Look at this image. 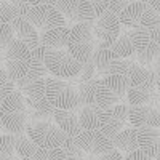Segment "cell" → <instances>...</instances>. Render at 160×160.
I'll use <instances>...</instances> for the list:
<instances>
[{
  "instance_id": "obj_36",
  "label": "cell",
  "mask_w": 160,
  "mask_h": 160,
  "mask_svg": "<svg viewBox=\"0 0 160 160\" xmlns=\"http://www.w3.org/2000/svg\"><path fill=\"white\" fill-rule=\"evenodd\" d=\"M123 158H125V160H152L154 157H152L148 151H144V149L139 148V149H136V151L127 154Z\"/></svg>"
},
{
  "instance_id": "obj_6",
  "label": "cell",
  "mask_w": 160,
  "mask_h": 160,
  "mask_svg": "<svg viewBox=\"0 0 160 160\" xmlns=\"http://www.w3.org/2000/svg\"><path fill=\"white\" fill-rule=\"evenodd\" d=\"M26 133L38 148H47V149L62 148L66 141L69 139V135H66L58 125H53L47 120H37V122L28 123Z\"/></svg>"
},
{
  "instance_id": "obj_19",
  "label": "cell",
  "mask_w": 160,
  "mask_h": 160,
  "mask_svg": "<svg viewBox=\"0 0 160 160\" xmlns=\"http://www.w3.org/2000/svg\"><path fill=\"white\" fill-rule=\"evenodd\" d=\"M53 118H55L56 125L72 138H75L80 131H82V125H80V120H78V115L74 112V111H69V109H55L53 112Z\"/></svg>"
},
{
  "instance_id": "obj_34",
  "label": "cell",
  "mask_w": 160,
  "mask_h": 160,
  "mask_svg": "<svg viewBox=\"0 0 160 160\" xmlns=\"http://www.w3.org/2000/svg\"><path fill=\"white\" fill-rule=\"evenodd\" d=\"M8 2L13 7V10H15L16 18H26V16H28V11L31 8L28 0H8Z\"/></svg>"
},
{
  "instance_id": "obj_8",
  "label": "cell",
  "mask_w": 160,
  "mask_h": 160,
  "mask_svg": "<svg viewBox=\"0 0 160 160\" xmlns=\"http://www.w3.org/2000/svg\"><path fill=\"white\" fill-rule=\"evenodd\" d=\"M26 19H28L38 32L66 26V19L62 16V13L55 5H34V7L29 8Z\"/></svg>"
},
{
  "instance_id": "obj_20",
  "label": "cell",
  "mask_w": 160,
  "mask_h": 160,
  "mask_svg": "<svg viewBox=\"0 0 160 160\" xmlns=\"http://www.w3.org/2000/svg\"><path fill=\"white\" fill-rule=\"evenodd\" d=\"M149 8V3H144V2H139V0H133L130 5H127L122 13L118 15V21L122 26H125L127 29L130 28H136L141 22V18L146 13V10Z\"/></svg>"
},
{
  "instance_id": "obj_18",
  "label": "cell",
  "mask_w": 160,
  "mask_h": 160,
  "mask_svg": "<svg viewBox=\"0 0 160 160\" xmlns=\"http://www.w3.org/2000/svg\"><path fill=\"white\" fill-rule=\"evenodd\" d=\"M69 35H71V26H61V28H55V29L43 31L38 34L40 45H43L45 48H51V50L68 48Z\"/></svg>"
},
{
  "instance_id": "obj_26",
  "label": "cell",
  "mask_w": 160,
  "mask_h": 160,
  "mask_svg": "<svg viewBox=\"0 0 160 160\" xmlns=\"http://www.w3.org/2000/svg\"><path fill=\"white\" fill-rule=\"evenodd\" d=\"M38 146L28 136V133H16L15 135V151L19 158L34 160Z\"/></svg>"
},
{
  "instance_id": "obj_44",
  "label": "cell",
  "mask_w": 160,
  "mask_h": 160,
  "mask_svg": "<svg viewBox=\"0 0 160 160\" xmlns=\"http://www.w3.org/2000/svg\"><path fill=\"white\" fill-rule=\"evenodd\" d=\"M155 87H157V96H155V99L160 102V80L157 78V83H155Z\"/></svg>"
},
{
  "instance_id": "obj_28",
  "label": "cell",
  "mask_w": 160,
  "mask_h": 160,
  "mask_svg": "<svg viewBox=\"0 0 160 160\" xmlns=\"http://www.w3.org/2000/svg\"><path fill=\"white\" fill-rule=\"evenodd\" d=\"M96 83H98V78H91V80H87V82H82L77 85V91L80 96V106L96 102Z\"/></svg>"
},
{
  "instance_id": "obj_45",
  "label": "cell",
  "mask_w": 160,
  "mask_h": 160,
  "mask_svg": "<svg viewBox=\"0 0 160 160\" xmlns=\"http://www.w3.org/2000/svg\"><path fill=\"white\" fill-rule=\"evenodd\" d=\"M139 2H144V3H149L151 0H139Z\"/></svg>"
},
{
  "instance_id": "obj_11",
  "label": "cell",
  "mask_w": 160,
  "mask_h": 160,
  "mask_svg": "<svg viewBox=\"0 0 160 160\" xmlns=\"http://www.w3.org/2000/svg\"><path fill=\"white\" fill-rule=\"evenodd\" d=\"M120 32H122V24L118 21V16L109 10L98 16L93 24V34L98 42H115Z\"/></svg>"
},
{
  "instance_id": "obj_16",
  "label": "cell",
  "mask_w": 160,
  "mask_h": 160,
  "mask_svg": "<svg viewBox=\"0 0 160 160\" xmlns=\"http://www.w3.org/2000/svg\"><path fill=\"white\" fill-rule=\"evenodd\" d=\"M157 77L148 80L141 85H135L130 87L127 91V99L130 106H141V104H151L152 101H155L157 96Z\"/></svg>"
},
{
  "instance_id": "obj_38",
  "label": "cell",
  "mask_w": 160,
  "mask_h": 160,
  "mask_svg": "<svg viewBox=\"0 0 160 160\" xmlns=\"http://www.w3.org/2000/svg\"><path fill=\"white\" fill-rule=\"evenodd\" d=\"M95 160H125V158H123L122 152L114 148V149L104 152V154H101V155H95Z\"/></svg>"
},
{
  "instance_id": "obj_41",
  "label": "cell",
  "mask_w": 160,
  "mask_h": 160,
  "mask_svg": "<svg viewBox=\"0 0 160 160\" xmlns=\"http://www.w3.org/2000/svg\"><path fill=\"white\" fill-rule=\"evenodd\" d=\"M8 80H10V77H8V72H7V69L3 68V64H0V85L7 83Z\"/></svg>"
},
{
  "instance_id": "obj_27",
  "label": "cell",
  "mask_w": 160,
  "mask_h": 160,
  "mask_svg": "<svg viewBox=\"0 0 160 160\" xmlns=\"http://www.w3.org/2000/svg\"><path fill=\"white\" fill-rule=\"evenodd\" d=\"M158 55H160V45L157 42H154V40H151L144 48H141L139 51L135 53V59H136L138 64L142 66V68L152 69V66H154Z\"/></svg>"
},
{
  "instance_id": "obj_4",
  "label": "cell",
  "mask_w": 160,
  "mask_h": 160,
  "mask_svg": "<svg viewBox=\"0 0 160 160\" xmlns=\"http://www.w3.org/2000/svg\"><path fill=\"white\" fill-rule=\"evenodd\" d=\"M47 98L55 109L75 111L80 106V96L77 87L72 82H66L64 78L47 77Z\"/></svg>"
},
{
  "instance_id": "obj_29",
  "label": "cell",
  "mask_w": 160,
  "mask_h": 160,
  "mask_svg": "<svg viewBox=\"0 0 160 160\" xmlns=\"http://www.w3.org/2000/svg\"><path fill=\"white\" fill-rule=\"evenodd\" d=\"M15 154V135L11 133L0 135V160H13Z\"/></svg>"
},
{
  "instance_id": "obj_24",
  "label": "cell",
  "mask_w": 160,
  "mask_h": 160,
  "mask_svg": "<svg viewBox=\"0 0 160 160\" xmlns=\"http://www.w3.org/2000/svg\"><path fill=\"white\" fill-rule=\"evenodd\" d=\"M130 80V87H135V85H141L148 80L154 78L155 74L152 69L148 68H142L141 64L135 62V61H130L128 59V66H127V74H125Z\"/></svg>"
},
{
  "instance_id": "obj_37",
  "label": "cell",
  "mask_w": 160,
  "mask_h": 160,
  "mask_svg": "<svg viewBox=\"0 0 160 160\" xmlns=\"http://www.w3.org/2000/svg\"><path fill=\"white\" fill-rule=\"evenodd\" d=\"M90 5L93 7V10H95V15L96 18L101 16L104 11H108L109 8V0H88Z\"/></svg>"
},
{
  "instance_id": "obj_46",
  "label": "cell",
  "mask_w": 160,
  "mask_h": 160,
  "mask_svg": "<svg viewBox=\"0 0 160 160\" xmlns=\"http://www.w3.org/2000/svg\"><path fill=\"white\" fill-rule=\"evenodd\" d=\"M2 128H3V127H2V123H0V130H2Z\"/></svg>"
},
{
  "instance_id": "obj_2",
  "label": "cell",
  "mask_w": 160,
  "mask_h": 160,
  "mask_svg": "<svg viewBox=\"0 0 160 160\" xmlns=\"http://www.w3.org/2000/svg\"><path fill=\"white\" fill-rule=\"evenodd\" d=\"M130 88V80L127 75H108L98 78L96 83V104L102 109H109L115 104L123 102L127 91Z\"/></svg>"
},
{
  "instance_id": "obj_30",
  "label": "cell",
  "mask_w": 160,
  "mask_h": 160,
  "mask_svg": "<svg viewBox=\"0 0 160 160\" xmlns=\"http://www.w3.org/2000/svg\"><path fill=\"white\" fill-rule=\"evenodd\" d=\"M34 160H68V154L62 148H38Z\"/></svg>"
},
{
  "instance_id": "obj_7",
  "label": "cell",
  "mask_w": 160,
  "mask_h": 160,
  "mask_svg": "<svg viewBox=\"0 0 160 160\" xmlns=\"http://www.w3.org/2000/svg\"><path fill=\"white\" fill-rule=\"evenodd\" d=\"M45 64L50 74L58 78H72L82 69V62L77 61L69 53V50H64V48L61 50L47 48Z\"/></svg>"
},
{
  "instance_id": "obj_15",
  "label": "cell",
  "mask_w": 160,
  "mask_h": 160,
  "mask_svg": "<svg viewBox=\"0 0 160 160\" xmlns=\"http://www.w3.org/2000/svg\"><path fill=\"white\" fill-rule=\"evenodd\" d=\"M78 120L83 130H101L106 118V109L99 104H82L78 106Z\"/></svg>"
},
{
  "instance_id": "obj_33",
  "label": "cell",
  "mask_w": 160,
  "mask_h": 160,
  "mask_svg": "<svg viewBox=\"0 0 160 160\" xmlns=\"http://www.w3.org/2000/svg\"><path fill=\"white\" fill-rule=\"evenodd\" d=\"M16 18V13L7 0H0V22H11Z\"/></svg>"
},
{
  "instance_id": "obj_5",
  "label": "cell",
  "mask_w": 160,
  "mask_h": 160,
  "mask_svg": "<svg viewBox=\"0 0 160 160\" xmlns=\"http://www.w3.org/2000/svg\"><path fill=\"white\" fill-rule=\"evenodd\" d=\"M0 64H3V68L7 69L10 80H13V82L16 83L18 80H21L29 71L31 50L22 42H19L18 38H15L8 45V48L5 50V55H3Z\"/></svg>"
},
{
  "instance_id": "obj_10",
  "label": "cell",
  "mask_w": 160,
  "mask_h": 160,
  "mask_svg": "<svg viewBox=\"0 0 160 160\" xmlns=\"http://www.w3.org/2000/svg\"><path fill=\"white\" fill-rule=\"evenodd\" d=\"M74 139L88 155H101L114 149L112 139L106 136L101 130H82Z\"/></svg>"
},
{
  "instance_id": "obj_22",
  "label": "cell",
  "mask_w": 160,
  "mask_h": 160,
  "mask_svg": "<svg viewBox=\"0 0 160 160\" xmlns=\"http://www.w3.org/2000/svg\"><path fill=\"white\" fill-rule=\"evenodd\" d=\"M114 148L118 149L123 154H130L133 151L139 149V141H138V128L131 127V128H125L122 131H118L117 135L112 138Z\"/></svg>"
},
{
  "instance_id": "obj_25",
  "label": "cell",
  "mask_w": 160,
  "mask_h": 160,
  "mask_svg": "<svg viewBox=\"0 0 160 160\" xmlns=\"http://www.w3.org/2000/svg\"><path fill=\"white\" fill-rule=\"evenodd\" d=\"M139 26H142L146 29V32L149 34L151 40H154V42H157L160 45V15L155 10H152L151 7L146 10V13L141 18Z\"/></svg>"
},
{
  "instance_id": "obj_32",
  "label": "cell",
  "mask_w": 160,
  "mask_h": 160,
  "mask_svg": "<svg viewBox=\"0 0 160 160\" xmlns=\"http://www.w3.org/2000/svg\"><path fill=\"white\" fill-rule=\"evenodd\" d=\"M95 72H96V68H95V64H93V61L83 62L80 72L75 77L71 78V82L78 85V83H82V82H87V80H91V78H95Z\"/></svg>"
},
{
  "instance_id": "obj_14",
  "label": "cell",
  "mask_w": 160,
  "mask_h": 160,
  "mask_svg": "<svg viewBox=\"0 0 160 160\" xmlns=\"http://www.w3.org/2000/svg\"><path fill=\"white\" fill-rule=\"evenodd\" d=\"M16 88L22 93L26 99H42L47 96V77L28 71V74L16 82Z\"/></svg>"
},
{
  "instance_id": "obj_47",
  "label": "cell",
  "mask_w": 160,
  "mask_h": 160,
  "mask_svg": "<svg viewBox=\"0 0 160 160\" xmlns=\"http://www.w3.org/2000/svg\"><path fill=\"white\" fill-rule=\"evenodd\" d=\"M21 160H29V158H21Z\"/></svg>"
},
{
  "instance_id": "obj_35",
  "label": "cell",
  "mask_w": 160,
  "mask_h": 160,
  "mask_svg": "<svg viewBox=\"0 0 160 160\" xmlns=\"http://www.w3.org/2000/svg\"><path fill=\"white\" fill-rule=\"evenodd\" d=\"M133 2V0H109V11L111 13H114V15H120L122 13V10L127 7V5H130Z\"/></svg>"
},
{
  "instance_id": "obj_23",
  "label": "cell",
  "mask_w": 160,
  "mask_h": 160,
  "mask_svg": "<svg viewBox=\"0 0 160 160\" xmlns=\"http://www.w3.org/2000/svg\"><path fill=\"white\" fill-rule=\"evenodd\" d=\"M112 51H114V55L117 58H122V59L133 56L138 51L136 43H135V40H133V37L130 35L128 29L125 32H120L117 40L112 43Z\"/></svg>"
},
{
  "instance_id": "obj_43",
  "label": "cell",
  "mask_w": 160,
  "mask_h": 160,
  "mask_svg": "<svg viewBox=\"0 0 160 160\" xmlns=\"http://www.w3.org/2000/svg\"><path fill=\"white\" fill-rule=\"evenodd\" d=\"M149 7H151L152 10H155L158 15H160V0H151V2H149Z\"/></svg>"
},
{
  "instance_id": "obj_17",
  "label": "cell",
  "mask_w": 160,
  "mask_h": 160,
  "mask_svg": "<svg viewBox=\"0 0 160 160\" xmlns=\"http://www.w3.org/2000/svg\"><path fill=\"white\" fill-rule=\"evenodd\" d=\"M10 24L13 28V32H15V37L19 40V42H22L31 51L35 50L37 47H40L38 31L26 18H15Z\"/></svg>"
},
{
  "instance_id": "obj_13",
  "label": "cell",
  "mask_w": 160,
  "mask_h": 160,
  "mask_svg": "<svg viewBox=\"0 0 160 160\" xmlns=\"http://www.w3.org/2000/svg\"><path fill=\"white\" fill-rule=\"evenodd\" d=\"M128 108L130 106L120 102L106 109V118H104V125L101 127V131L108 138L112 139L118 131L123 130L125 123L128 122Z\"/></svg>"
},
{
  "instance_id": "obj_12",
  "label": "cell",
  "mask_w": 160,
  "mask_h": 160,
  "mask_svg": "<svg viewBox=\"0 0 160 160\" xmlns=\"http://www.w3.org/2000/svg\"><path fill=\"white\" fill-rule=\"evenodd\" d=\"M128 122L131 127H154L160 128V108L151 104L130 106L128 108Z\"/></svg>"
},
{
  "instance_id": "obj_40",
  "label": "cell",
  "mask_w": 160,
  "mask_h": 160,
  "mask_svg": "<svg viewBox=\"0 0 160 160\" xmlns=\"http://www.w3.org/2000/svg\"><path fill=\"white\" fill-rule=\"evenodd\" d=\"M29 5L34 7V5H55L58 3V0H28Z\"/></svg>"
},
{
  "instance_id": "obj_3",
  "label": "cell",
  "mask_w": 160,
  "mask_h": 160,
  "mask_svg": "<svg viewBox=\"0 0 160 160\" xmlns=\"http://www.w3.org/2000/svg\"><path fill=\"white\" fill-rule=\"evenodd\" d=\"M93 22H80L71 28V35H69V43L68 50L69 53L80 62H88L93 58L96 47V37L93 34Z\"/></svg>"
},
{
  "instance_id": "obj_39",
  "label": "cell",
  "mask_w": 160,
  "mask_h": 160,
  "mask_svg": "<svg viewBox=\"0 0 160 160\" xmlns=\"http://www.w3.org/2000/svg\"><path fill=\"white\" fill-rule=\"evenodd\" d=\"M15 90H16V83L13 82V80H8L7 83L0 85V102H2L5 98H8V96H10Z\"/></svg>"
},
{
  "instance_id": "obj_42",
  "label": "cell",
  "mask_w": 160,
  "mask_h": 160,
  "mask_svg": "<svg viewBox=\"0 0 160 160\" xmlns=\"http://www.w3.org/2000/svg\"><path fill=\"white\" fill-rule=\"evenodd\" d=\"M152 71H154L155 77L160 80V55L157 56V59H155V62H154V66H152Z\"/></svg>"
},
{
  "instance_id": "obj_31",
  "label": "cell",
  "mask_w": 160,
  "mask_h": 160,
  "mask_svg": "<svg viewBox=\"0 0 160 160\" xmlns=\"http://www.w3.org/2000/svg\"><path fill=\"white\" fill-rule=\"evenodd\" d=\"M15 32L10 22H0V62L5 55V50L8 48V45L15 40Z\"/></svg>"
},
{
  "instance_id": "obj_21",
  "label": "cell",
  "mask_w": 160,
  "mask_h": 160,
  "mask_svg": "<svg viewBox=\"0 0 160 160\" xmlns=\"http://www.w3.org/2000/svg\"><path fill=\"white\" fill-rule=\"evenodd\" d=\"M138 141L139 148L148 151L152 157L160 151V128L154 127H139L138 128Z\"/></svg>"
},
{
  "instance_id": "obj_1",
  "label": "cell",
  "mask_w": 160,
  "mask_h": 160,
  "mask_svg": "<svg viewBox=\"0 0 160 160\" xmlns=\"http://www.w3.org/2000/svg\"><path fill=\"white\" fill-rule=\"evenodd\" d=\"M28 104L18 88L0 102V123L7 133H24L28 127Z\"/></svg>"
},
{
  "instance_id": "obj_9",
  "label": "cell",
  "mask_w": 160,
  "mask_h": 160,
  "mask_svg": "<svg viewBox=\"0 0 160 160\" xmlns=\"http://www.w3.org/2000/svg\"><path fill=\"white\" fill-rule=\"evenodd\" d=\"M56 8L62 13L66 26H75L80 22H93L96 19L95 10L88 0H58Z\"/></svg>"
}]
</instances>
